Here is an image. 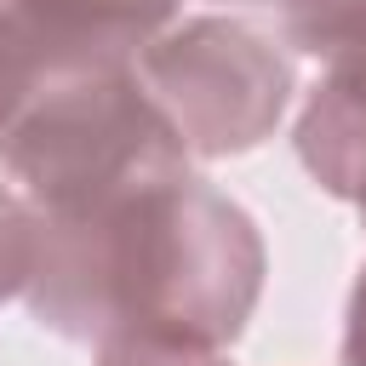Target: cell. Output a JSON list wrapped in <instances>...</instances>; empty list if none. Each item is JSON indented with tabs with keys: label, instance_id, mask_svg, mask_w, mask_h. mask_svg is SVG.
Returning a JSON list of instances; mask_svg holds the SVG:
<instances>
[{
	"label": "cell",
	"instance_id": "6da1fadb",
	"mask_svg": "<svg viewBox=\"0 0 366 366\" xmlns=\"http://www.w3.org/2000/svg\"><path fill=\"white\" fill-rule=\"evenodd\" d=\"M263 269L252 212L183 160L40 217V257L23 297L69 343L223 349L246 332Z\"/></svg>",
	"mask_w": 366,
	"mask_h": 366
},
{
	"label": "cell",
	"instance_id": "5b68a950",
	"mask_svg": "<svg viewBox=\"0 0 366 366\" xmlns=\"http://www.w3.org/2000/svg\"><path fill=\"white\" fill-rule=\"evenodd\" d=\"M51 74L80 63H132L172 17V0H17Z\"/></svg>",
	"mask_w": 366,
	"mask_h": 366
},
{
	"label": "cell",
	"instance_id": "8992f818",
	"mask_svg": "<svg viewBox=\"0 0 366 366\" xmlns=\"http://www.w3.org/2000/svg\"><path fill=\"white\" fill-rule=\"evenodd\" d=\"M280 40L303 57L337 63L349 51H366V0H269Z\"/></svg>",
	"mask_w": 366,
	"mask_h": 366
},
{
	"label": "cell",
	"instance_id": "9c48e42d",
	"mask_svg": "<svg viewBox=\"0 0 366 366\" xmlns=\"http://www.w3.org/2000/svg\"><path fill=\"white\" fill-rule=\"evenodd\" d=\"M97 366H229L223 349H172V343H109Z\"/></svg>",
	"mask_w": 366,
	"mask_h": 366
},
{
	"label": "cell",
	"instance_id": "52a82bcc",
	"mask_svg": "<svg viewBox=\"0 0 366 366\" xmlns=\"http://www.w3.org/2000/svg\"><path fill=\"white\" fill-rule=\"evenodd\" d=\"M51 74L29 17L17 11V0H0V132L17 120V109L34 97V86Z\"/></svg>",
	"mask_w": 366,
	"mask_h": 366
},
{
	"label": "cell",
	"instance_id": "3957f363",
	"mask_svg": "<svg viewBox=\"0 0 366 366\" xmlns=\"http://www.w3.org/2000/svg\"><path fill=\"white\" fill-rule=\"evenodd\" d=\"M132 69L194 160L257 149L292 103V57L240 17L172 23L132 57Z\"/></svg>",
	"mask_w": 366,
	"mask_h": 366
},
{
	"label": "cell",
	"instance_id": "30bf717a",
	"mask_svg": "<svg viewBox=\"0 0 366 366\" xmlns=\"http://www.w3.org/2000/svg\"><path fill=\"white\" fill-rule=\"evenodd\" d=\"M343 366H366V263L349 286V315H343Z\"/></svg>",
	"mask_w": 366,
	"mask_h": 366
},
{
	"label": "cell",
	"instance_id": "7a4b0ae2",
	"mask_svg": "<svg viewBox=\"0 0 366 366\" xmlns=\"http://www.w3.org/2000/svg\"><path fill=\"white\" fill-rule=\"evenodd\" d=\"M183 160L189 149L177 143L132 63H80L46 74L0 132V166L40 217L74 212L143 172Z\"/></svg>",
	"mask_w": 366,
	"mask_h": 366
},
{
	"label": "cell",
	"instance_id": "277c9868",
	"mask_svg": "<svg viewBox=\"0 0 366 366\" xmlns=\"http://www.w3.org/2000/svg\"><path fill=\"white\" fill-rule=\"evenodd\" d=\"M297 160L303 172L343 206L360 212L366 229V51H349L326 63L320 86L309 92L297 114Z\"/></svg>",
	"mask_w": 366,
	"mask_h": 366
},
{
	"label": "cell",
	"instance_id": "ba28073f",
	"mask_svg": "<svg viewBox=\"0 0 366 366\" xmlns=\"http://www.w3.org/2000/svg\"><path fill=\"white\" fill-rule=\"evenodd\" d=\"M34 257H40V212L29 206L23 189L0 183V303L29 292Z\"/></svg>",
	"mask_w": 366,
	"mask_h": 366
}]
</instances>
